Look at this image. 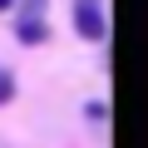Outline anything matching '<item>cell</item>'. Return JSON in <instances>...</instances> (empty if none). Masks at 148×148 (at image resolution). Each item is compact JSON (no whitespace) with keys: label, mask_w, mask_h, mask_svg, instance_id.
<instances>
[{"label":"cell","mask_w":148,"mask_h":148,"mask_svg":"<svg viewBox=\"0 0 148 148\" xmlns=\"http://www.w3.org/2000/svg\"><path fill=\"white\" fill-rule=\"evenodd\" d=\"M10 5H15V0H0V10H10Z\"/></svg>","instance_id":"5b68a950"},{"label":"cell","mask_w":148,"mask_h":148,"mask_svg":"<svg viewBox=\"0 0 148 148\" xmlns=\"http://www.w3.org/2000/svg\"><path fill=\"white\" fill-rule=\"evenodd\" d=\"M15 40L20 45H45L49 40V25L45 20H15Z\"/></svg>","instance_id":"7a4b0ae2"},{"label":"cell","mask_w":148,"mask_h":148,"mask_svg":"<svg viewBox=\"0 0 148 148\" xmlns=\"http://www.w3.org/2000/svg\"><path fill=\"white\" fill-rule=\"evenodd\" d=\"M45 5L49 0H20V20H45Z\"/></svg>","instance_id":"3957f363"},{"label":"cell","mask_w":148,"mask_h":148,"mask_svg":"<svg viewBox=\"0 0 148 148\" xmlns=\"http://www.w3.org/2000/svg\"><path fill=\"white\" fill-rule=\"evenodd\" d=\"M10 99H15V74L0 69V104H10Z\"/></svg>","instance_id":"277c9868"},{"label":"cell","mask_w":148,"mask_h":148,"mask_svg":"<svg viewBox=\"0 0 148 148\" xmlns=\"http://www.w3.org/2000/svg\"><path fill=\"white\" fill-rule=\"evenodd\" d=\"M74 30H79L89 45L109 40V15H104V0H74Z\"/></svg>","instance_id":"6da1fadb"}]
</instances>
